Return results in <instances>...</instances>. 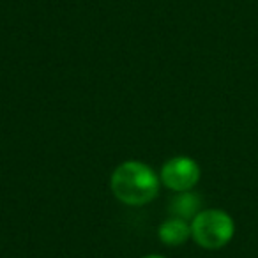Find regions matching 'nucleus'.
Listing matches in <instances>:
<instances>
[{"label":"nucleus","mask_w":258,"mask_h":258,"mask_svg":"<svg viewBox=\"0 0 258 258\" xmlns=\"http://www.w3.org/2000/svg\"><path fill=\"white\" fill-rule=\"evenodd\" d=\"M110 186L118 202L140 207L158 197L159 177L145 163L125 161L111 173Z\"/></svg>","instance_id":"f257e3e1"},{"label":"nucleus","mask_w":258,"mask_h":258,"mask_svg":"<svg viewBox=\"0 0 258 258\" xmlns=\"http://www.w3.org/2000/svg\"><path fill=\"white\" fill-rule=\"evenodd\" d=\"M235 223L228 212L221 209L200 211L191 221V237L205 249H219L232 240Z\"/></svg>","instance_id":"f03ea898"},{"label":"nucleus","mask_w":258,"mask_h":258,"mask_svg":"<svg viewBox=\"0 0 258 258\" xmlns=\"http://www.w3.org/2000/svg\"><path fill=\"white\" fill-rule=\"evenodd\" d=\"M198 180H200V166L187 156L172 158L161 168V182L177 193L191 191Z\"/></svg>","instance_id":"7ed1b4c3"},{"label":"nucleus","mask_w":258,"mask_h":258,"mask_svg":"<svg viewBox=\"0 0 258 258\" xmlns=\"http://www.w3.org/2000/svg\"><path fill=\"white\" fill-rule=\"evenodd\" d=\"M159 240L166 246H180L191 237V223L180 218H170L159 225Z\"/></svg>","instance_id":"20e7f679"},{"label":"nucleus","mask_w":258,"mask_h":258,"mask_svg":"<svg viewBox=\"0 0 258 258\" xmlns=\"http://www.w3.org/2000/svg\"><path fill=\"white\" fill-rule=\"evenodd\" d=\"M202 202H200V197L191 191H184V193H179L175 198H173L172 209L173 216L175 218H180V219H186V221H193V218L202 211Z\"/></svg>","instance_id":"39448f33"},{"label":"nucleus","mask_w":258,"mask_h":258,"mask_svg":"<svg viewBox=\"0 0 258 258\" xmlns=\"http://www.w3.org/2000/svg\"><path fill=\"white\" fill-rule=\"evenodd\" d=\"M144 258H165V256H161V254H147V256H144Z\"/></svg>","instance_id":"423d86ee"}]
</instances>
